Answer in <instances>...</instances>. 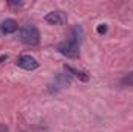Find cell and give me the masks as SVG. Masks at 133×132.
Listing matches in <instances>:
<instances>
[{"mask_svg":"<svg viewBox=\"0 0 133 132\" xmlns=\"http://www.w3.org/2000/svg\"><path fill=\"white\" fill-rule=\"evenodd\" d=\"M20 39H22L23 44H26V45H30V47H34V45H37L39 40H40L39 30H37L34 25L28 23V25L22 27V30H20Z\"/></svg>","mask_w":133,"mask_h":132,"instance_id":"obj_1","label":"cell"},{"mask_svg":"<svg viewBox=\"0 0 133 132\" xmlns=\"http://www.w3.org/2000/svg\"><path fill=\"white\" fill-rule=\"evenodd\" d=\"M56 50H57L61 55L70 58V59H76V58L79 56V44L74 42V40H71V39H66L64 42L57 44Z\"/></svg>","mask_w":133,"mask_h":132,"instance_id":"obj_2","label":"cell"},{"mask_svg":"<svg viewBox=\"0 0 133 132\" xmlns=\"http://www.w3.org/2000/svg\"><path fill=\"white\" fill-rule=\"evenodd\" d=\"M16 65L20 67V68H23V70H36L37 67H39V62L34 59L33 56H30V55H22V56H19L17 58V61H16Z\"/></svg>","mask_w":133,"mask_h":132,"instance_id":"obj_3","label":"cell"},{"mask_svg":"<svg viewBox=\"0 0 133 132\" xmlns=\"http://www.w3.org/2000/svg\"><path fill=\"white\" fill-rule=\"evenodd\" d=\"M45 20L51 25H64L66 22V16L62 11H51L45 16Z\"/></svg>","mask_w":133,"mask_h":132,"instance_id":"obj_4","label":"cell"},{"mask_svg":"<svg viewBox=\"0 0 133 132\" xmlns=\"http://www.w3.org/2000/svg\"><path fill=\"white\" fill-rule=\"evenodd\" d=\"M17 28H19V25H17V22H16L14 19H5V20L0 23V31H2L3 34L16 33Z\"/></svg>","mask_w":133,"mask_h":132,"instance_id":"obj_5","label":"cell"},{"mask_svg":"<svg viewBox=\"0 0 133 132\" xmlns=\"http://www.w3.org/2000/svg\"><path fill=\"white\" fill-rule=\"evenodd\" d=\"M82 37H84V30H82V27H79V25H74L73 28H71V31H70V37L68 39H71V40H74V42H81L82 40Z\"/></svg>","mask_w":133,"mask_h":132,"instance_id":"obj_6","label":"cell"},{"mask_svg":"<svg viewBox=\"0 0 133 132\" xmlns=\"http://www.w3.org/2000/svg\"><path fill=\"white\" fill-rule=\"evenodd\" d=\"M65 70L68 71V73H71L73 76L79 78L81 81H88V76H87V73H84V71H79V70H76L74 67H71V65H65Z\"/></svg>","mask_w":133,"mask_h":132,"instance_id":"obj_7","label":"cell"},{"mask_svg":"<svg viewBox=\"0 0 133 132\" xmlns=\"http://www.w3.org/2000/svg\"><path fill=\"white\" fill-rule=\"evenodd\" d=\"M121 84H122V86H133V71L127 73V75L121 79Z\"/></svg>","mask_w":133,"mask_h":132,"instance_id":"obj_8","label":"cell"},{"mask_svg":"<svg viewBox=\"0 0 133 132\" xmlns=\"http://www.w3.org/2000/svg\"><path fill=\"white\" fill-rule=\"evenodd\" d=\"M98 33H99V34L107 33V25H105V23H102V25H99V27H98Z\"/></svg>","mask_w":133,"mask_h":132,"instance_id":"obj_9","label":"cell"},{"mask_svg":"<svg viewBox=\"0 0 133 132\" xmlns=\"http://www.w3.org/2000/svg\"><path fill=\"white\" fill-rule=\"evenodd\" d=\"M8 5H9V6H12V8H19V6H23V3H22V2H9Z\"/></svg>","mask_w":133,"mask_h":132,"instance_id":"obj_10","label":"cell"},{"mask_svg":"<svg viewBox=\"0 0 133 132\" xmlns=\"http://www.w3.org/2000/svg\"><path fill=\"white\" fill-rule=\"evenodd\" d=\"M0 132H8V128L5 124H0Z\"/></svg>","mask_w":133,"mask_h":132,"instance_id":"obj_11","label":"cell"},{"mask_svg":"<svg viewBox=\"0 0 133 132\" xmlns=\"http://www.w3.org/2000/svg\"><path fill=\"white\" fill-rule=\"evenodd\" d=\"M6 58H8V56H6V55H2V56H0V64H2V62H3V61H6Z\"/></svg>","mask_w":133,"mask_h":132,"instance_id":"obj_12","label":"cell"}]
</instances>
